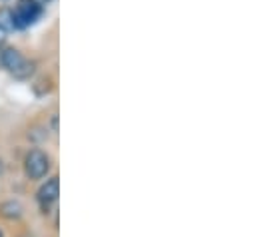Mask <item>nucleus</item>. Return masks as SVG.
<instances>
[{
	"label": "nucleus",
	"mask_w": 257,
	"mask_h": 237,
	"mask_svg": "<svg viewBox=\"0 0 257 237\" xmlns=\"http://www.w3.org/2000/svg\"><path fill=\"white\" fill-rule=\"evenodd\" d=\"M50 166H52L50 156L40 148H32L24 158V174L26 178L34 179V181L46 178L50 172Z\"/></svg>",
	"instance_id": "obj_2"
},
{
	"label": "nucleus",
	"mask_w": 257,
	"mask_h": 237,
	"mask_svg": "<svg viewBox=\"0 0 257 237\" xmlns=\"http://www.w3.org/2000/svg\"><path fill=\"white\" fill-rule=\"evenodd\" d=\"M42 16V4L36 2H26L22 0L14 10H12V18H14V28H28L30 24H34L38 18Z\"/></svg>",
	"instance_id": "obj_3"
},
{
	"label": "nucleus",
	"mask_w": 257,
	"mask_h": 237,
	"mask_svg": "<svg viewBox=\"0 0 257 237\" xmlns=\"http://www.w3.org/2000/svg\"><path fill=\"white\" fill-rule=\"evenodd\" d=\"M58 195H60V179H58V176H52V178L46 179L40 185V189L36 191V199H38L44 213H48L50 207L58 201Z\"/></svg>",
	"instance_id": "obj_4"
},
{
	"label": "nucleus",
	"mask_w": 257,
	"mask_h": 237,
	"mask_svg": "<svg viewBox=\"0 0 257 237\" xmlns=\"http://www.w3.org/2000/svg\"><path fill=\"white\" fill-rule=\"evenodd\" d=\"M26 2H36V4H48L50 0H26Z\"/></svg>",
	"instance_id": "obj_9"
},
{
	"label": "nucleus",
	"mask_w": 257,
	"mask_h": 237,
	"mask_svg": "<svg viewBox=\"0 0 257 237\" xmlns=\"http://www.w3.org/2000/svg\"><path fill=\"white\" fill-rule=\"evenodd\" d=\"M52 132H58V116H52Z\"/></svg>",
	"instance_id": "obj_7"
},
{
	"label": "nucleus",
	"mask_w": 257,
	"mask_h": 237,
	"mask_svg": "<svg viewBox=\"0 0 257 237\" xmlns=\"http://www.w3.org/2000/svg\"><path fill=\"white\" fill-rule=\"evenodd\" d=\"M2 172H4V164H2V160H0V176H2Z\"/></svg>",
	"instance_id": "obj_10"
},
{
	"label": "nucleus",
	"mask_w": 257,
	"mask_h": 237,
	"mask_svg": "<svg viewBox=\"0 0 257 237\" xmlns=\"http://www.w3.org/2000/svg\"><path fill=\"white\" fill-rule=\"evenodd\" d=\"M0 237H4V233H2V229H0Z\"/></svg>",
	"instance_id": "obj_11"
},
{
	"label": "nucleus",
	"mask_w": 257,
	"mask_h": 237,
	"mask_svg": "<svg viewBox=\"0 0 257 237\" xmlns=\"http://www.w3.org/2000/svg\"><path fill=\"white\" fill-rule=\"evenodd\" d=\"M0 30H4V32L14 30V18H12L10 8H0Z\"/></svg>",
	"instance_id": "obj_6"
},
{
	"label": "nucleus",
	"mask_w": 257,
	"mask_h": 237,
	"mask_svg": "<svg viewBox=\"0 0 257 237\" xmlns=\"http://www.w3.org/2000/svg\"><path fill=\"white\" fill-rule=\"evenodd\" d=\"M0 64L18 80H26L34 74L36 64L32 60H28L26 56H22L20 50L16 48H4L0 52Z\"/></svg>",
	"instance_id": "obj_1"
},
{
	"label": "nucleus",
	"mask_w": 257,
	"mask_h": 237,
	"mask_svg": "<svg viewBox=\"0 0 257 237\" xmlns=\"http://www.w3.org/2000/svg\"><path fill=\"white\" fill-rule=\"evenodd\" d=\"M24 213V205L18 201V199H6L0 203V215L8 221H16L20 219Z\"/></svg>",
	"instance_id": "obj_5"
},
{
	"label": "nucleus",
	"mask_w": 257,
	"mask_h": 237,
	"mask_svg": "<svg viewBox=\"0 0 257 237\" xmlns=\"http://www.w3.org/2000/svg\"><path fill=\"white\" fill-rule=\"evenodd\" d=\"M4 40H6V32H4V30H0V46L4 44Z\"/></svg>",
	"instance_id": "obj_8"
}]
</instances>
